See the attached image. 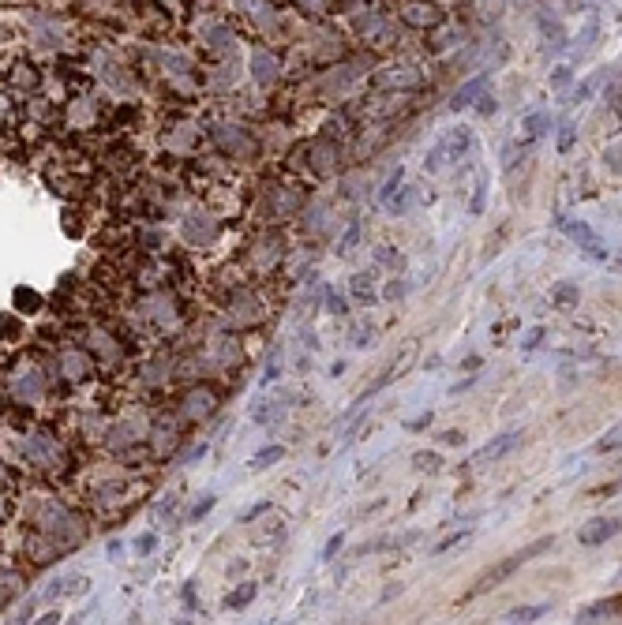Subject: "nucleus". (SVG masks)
I'll use <instances>...</instances> for the list:
<instances>
[{
	"instance_id": "dca6fc26",
	"label": "nucleus",
	"mask_w": 622,
	"mask_h": 625,
	"mask_svg": "<svg viewBox=\"0 0 622 625\" xmlns=\"http://www.w3.org/2000/svg\"><path fill=\"white\" fill-rule=\"evenodd\" d=\"M559 146H562V150H570V146H574V128H562V139H559Z\"/></svg>"
},
{
	"instance_id": "0eeeda50",
	"label": "nucleus",
	"mask_w": 622,
	"mask_h": 625,
	"mask_svg": "<svg viewBox=\"0 0 622 625\" xmlns=\"http://www.w3.org/2000/svg\"><path fill=\"white\" fill-rule=\"evenodd\" d=\"M543 614H548V607H514L503 614V621H536Z\"/></svg>"
},
{
	"instance_id": "423d86ee",
	"label": "nucleus",
	"mask_w": 622,
	"mask_h": 625,
	"mask_svg": "<svg viewBox=\"0 0 622 625\" xmlns=\"http://www.w3.org/2000/svg\"><path fill=\"white\" fill-rule=\"evenodd\" d=\"M566 236H570V240H577V244H581V247H588V251H593L596 259H604V247L596 244V236L588 233V225H581V221H566Z\"/></svg>"
},
{
	"instance_id": "39448f33",
	"label": "nucleus",
	"mask_w": 622,
	"mask_h": 625,
	"mask_svg": "<svg viewBox=\"0 0 622 625\" xmlns=\"http://www.w3.org/2000/svg\"><path fill=\"white\" fill-rule=\"evenodd\" d=\"M518 442H521V434H503V438H499V442H491V446H484V449H480V453H476L473 460H468V468L484 465V460H495V457H503L506 449H514Z\"/></svg>"
},
{
	"instance_id": "20e7f679",
	"label": "nucleus",
	"mask_w": 622,
	"mask_h": 625,
	"mask_svg": "<svg viewBox=\"0 0 622 625\" xmlns=\"http://www.w3.org/2000/svg\"><path fill=\"white\" fill-rule=\"evenodd\" d=\"M401 19H405L409 27H435L439 23V8H435L431 0H405V4H401Z\"/></svg>"
},
{
	"instance_id": "9b49d317",
	"label": "nucleus",
	"mask_w": 622,
	"mask_h": 625,
	"mask_svg": "<svg viewBox=\"0 0 622 625\" xmlns=\"http://www.w3.org/2000/svg\"><path fill=\"white\" fill-rule=\"evenodd\" d=\"M480 90H484V79H473V83L465 86V90H457V97H454V109H465V105L473 102V97H476Z\"/></svg>"
},
{
	"instance_id": "9d476101",
	"label": "nucleus",
	"mask_w": 622,
	"mask_h": 625,
	"mask_svg": "<svg viewBox=\"0 0 622 625\" xmlns=\"http://www.w3.org/2000/svg\"><path fill=\"white\" fill-rule=\"evenodd\" d=\"M252 599H255V584H240V591H229L225 596V607H244Z\"/></svg>"
},
{
	"instance_id": "7ed1b4c3",
	"label": "nucleus",
	"mask_w": 622,
	"mask_h": 625,
	"mask_svg": "<svg viewBox=\"0 0 622 625\" xmlns=\"http://www.w3.org/2000/svg\"><path fill=\"white\" fill-rule=\"evenodd\" d=\"M615 532H622V517H593L581 532H577V540H581L585 547H596V543L611 540Z\"/></svg>"
},
{
	"instance_id": "f3484780",
	"label": "nucleus",
	"mask_w": 622,
	"mask_h": 625,
	"mask_svg": "<svg viewBox=\"0 0 622 625\" xmlns=\"http://www.w3.org/2000/svg\"><path fill=\"white\" fill-rule=\"evenodd\" d=\"M540 131H543V116H532L529 120V135H540Z\"/></svg>"
},
{
	"instance_id": "f257e3e1",
	"label": "nucleus",
	"mask_w": 622,
	"mask_h": 625,
	"mask_svg": "<svg viewBox=\"0 0 622 625\" xmlns=\"http://www.w3.org/2000/svg\"><path fill=\"white\" fill-rule=\"evenodd\" d=\"M551 547H555V535H551V540H536V543H529V547H521V551H514L510 558H503V562H499V565H491L487 573L480 577L473 588H468V596H465V599H476V596H484V591L499 588V584H503V580H510V577H514V573H518V569L525 565V562H532V558H536V554H543V551H551Z\"/></svg>"
},
{
	"instance_id": "ddd939ff",
	"label": "nucleus",
	"mask_w": 622,
	"mask_h": 625,
	"mask_svg": "<svg viewBox=\"0 0 622 625\" xmlns=\"http://www.w3.org/2000/svg\"><path fill=\"white\" fill-rule=\"evenodd\" d=\"M555 303H559V307H574V303H577V289L562 281L559 289H555Z\"/></svg>"
},
{
	"instance_id": "6e6552de",
	"label": "nucleus",
	"mask_w": 622,
	"mask_h": 625,
	"mask_svg": "<svg viewBox=\"0 0 622 625\" xmlns=\"http://www.w3.org/2000/svg\"><path fill=\"white\" fill-rule=\"evenodd\" d=\"M412 465H417L420 472H439V468H442V457L424 449V453H412Z\"/></svg>"
},
{
	"instance_id": "a211bd4d",
	"label": "nucleus",
	"mask_w": 622,
	"mask_h": 625,
	"mask_svg": "<svg viewBox=\"0 0 622 625\" xmlns=\"http://www.w3.org/2000/svg\"><path fill=\"white\" fill-rule=\"evenodd\" d=\"M540 337H543V330H532V334H525V348H532V345L540 341Z\"/></svg>"
},
{
	"instance_id": "1a4fd4ad",
	"label": "nucleus",
	"mask_w": 622,
	"mask_h": 625,
	"mask_svg": "<svg viewBox=\"0 0 622 625\" xmlns=\"http://www.w3.org/2000/svg\"><path fill=\"white\" fill-rule=\"evenodd\" d=\"M281 453H285V449H281V446H270V449H263V453H255V457H252V468H255V472H263L266 465H274V460H281Z\"/></svg>"
},
{
	"instance_id": "2eb2a0df",
	"label": "nucleus",
	"mask_w": 622,
	"mask_h": 625,
	"mask_svg": "<svg viewBox=\"0 0 622 625\" xmlns=\"http://www.w3.org/2000/svg\"><path fill=\"white\" fill-rule=\"evenodd\" d=\"M337 551H342V535H334L330 543H326V551H323V558H334Z\"/></svg>"
},
{
	"instance_id": "4468645a",
	"label": "nucleus",
	"mask_w": 622,
	"mask_h": 625,
	"mask_svg": "<svg viewBox=\"0 0 622 625\" xmlns=\"http://www.w3.org/2000/svg\"><path fill=\"white\" fill-rule=\"evenodd\" d=\"M461 540H468V532H457V535H450L446 543H439V554H442V551H450V547H457Z\"/></svg>"
},
{
	"instance_id": "f03ea898",
	"label": "nucleus",
	"mask_w": 622,
	"mask_h": 625,
	"mask_svg": "<svg viewBox=\"0 0 622 625\" xmlns=\"http://www.w3.org/2000/svg\"><path fill=\"white\" fill-rule=\"evenodd\" d=\"M468 146H473V131L468 128H450L446 135L439 139V146L428 153V169H442V165H454V161H461Z\"/></svg>"
},
{
	"instance_id": "6ab92c4d",
	"label": "nucleus",
	"mask_w": 622,
	"mask_h": 625,
	"mask_svg": "<svg viewBox=\"0 0 622 625\" xmlns=\"http://www.w3.org/2000/svg\"><path fill=\"white\" fill-rule=\"evenodd\" d=\"M442 442H446V446H457V442H461V434H457V431H446Z\"/></svg>"
},
{
	"instance_id": "f8f14e48",
	"label": "nucleus",
	"mask_w": 622,
	"mask_h": 625,
	"mask_svg": "<svg viewBox=\"0 0 622 625\" xmlns=\"http://www.w3.org/2000/svg\"><path fill=\"white\" fill-rule=\"evenodd\" d=\"M588 614H618V618H622V596H611L607 603H600V607L585 610V621H588Z\"/></svg>"
}]
</instances>
